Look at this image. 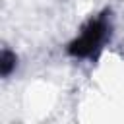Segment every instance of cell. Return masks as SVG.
<instances>
[{"label":"cell","mask_w":124,"mask_h":124,"mask_svg":"<svg viewBox=\"0 0 124 124\" xmlns=\"http://www.w3.org/2000/svg\"><path fill=\"white\" fill-rule=\"evenodd\" d=\"M107 33H108V25H107V12H105V14H101L99 17L91 19V21L83 27L81 35L68 45V54L78 56V58L93 56V54L99 50L101 43L105 41Z\"/></svg>","instance_id":"obj_1"},{"label":"cell","mask_w":124,"mask_h":124,"mask_svg":"<svg viewBox=\"0 0 124 124\" xmlns=\"http://www.w3.org/2000/svg\"><path fill=\"white\" fill-rule=\"evenodd\" d=\"M16 62H17V58H16L14 52H10V50L2 52V56H0V72H2L4 78L12 74V70L16 68Z\"/></svg>","instance_id":"obj_2"}]
</instances>
